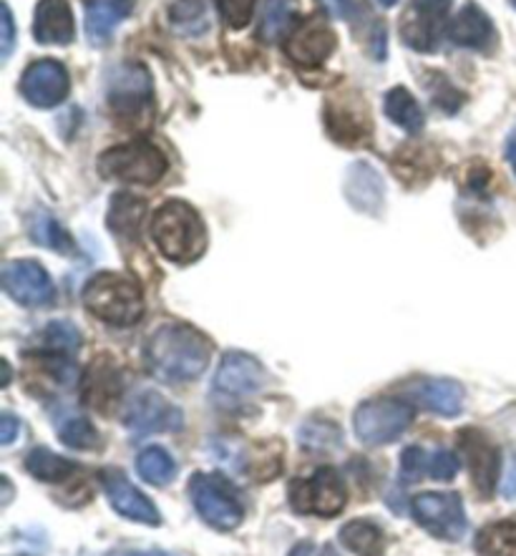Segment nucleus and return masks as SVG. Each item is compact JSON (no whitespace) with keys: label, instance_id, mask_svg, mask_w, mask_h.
I'll list each match as a JSON object with an SVG mask.
<instances>
[{"label":"nucleus","instance_id":"48","mask_svg":"<svg viewBox=\"0 0 516 556\" xmlns=\"http://www.w3.org/2000/svg\"><path fill=\"white\" fill-rule=\"evenodd\" d=\"M323 556H338V552L332 549V546H325V549H323Z\"/></svg>","mask_w":516,"mask_h":556},{"label":"nucleus","instance_id":"26","mask_svg":"<svg viewBox=\"0 0 516 556\" xmlns=\"http://www.w3.org/2000/svg\"><path fill=\"white\" fill-rule=\"evenodd\" d=\"M28 235L30 240L41 248H49L61 254H76V242L71 240V235L61 227V222L53 217V214L36 210L28 217Z\"/></svg>","mask_w":516,"mask_h":556},{"label":"nucleus","instance_id":"15","mask_svg":"<svg viewBox=\"0 0 516 556\" xmlns=\"http://www.w3.org/2000/svg\"><path fill=\"white\" fill-rule=\"evenodd\" d=\"M101 486L106 491L111 508H114L116 514H122L124 519L147 523V527H159V523H162V516H159L152 498L141 494L122 471H116V468L101 471Z\"/></svg>","mask_w":516,"mask_h":556},{"label":"nucleus","instance_id":"4","mask_svg":"<svg viewBox=\"0 0 516 556\" xmlns=\"http://www.w3.org/2000/svg\"><path fill=\"white\" fill-rule=\"evenodd\" d=\"M166 172V156L152 141H131L109 149L99 156V174L103 179L129 181V185H156Z\"/></svg>","mask_w":516,"mask_h":556},{"label":"nucleus","instance_id":"24","mask_svg":"<svg viewBox=\"0 0 516 556\" xmlns=\"http://www.w3.org/2000/svg\"><path fill=\"white\" fill-rule=\"evenodd\" d=\"M386 187L370 164H353L345 179V197L363 212H376L383 202Z\"/></svg>","mask_w":516,"mask_h":556},{"label":"nucleus","instance_id":"21","mask_svg":"<svg viewBox=\"0 0 516 556\" xmlns=\"http://www.w3.org/2000/svg\"><path fill=\"white\" fill-rule=\"evenodd\" d=\"M449 38L456 46H464V49L491 51L496 43V28L479 5L468 3L462 8V13L451 21Z\"/></svg>","mask_w":516,"mask_h":556},{"label":"nucleus","instance_id":"50","mask_svg":"<svg viewBox=\"0 0 516 556\" xmlns=\"http://www.w3.org/2000/svg\"><path fill=\"white\" fill-rule=\"evenodd\" d=\"M512 5H514V8H516V0H512Z\"/></svg>","mask_w":516,"mask_h":556},{"label":"nucleus","instance_id":"47","mask_svg":"<svg viewBox=\"0 0 516 556\" xmlns=\"http://www.w3.org/2000/svg\"><path fill=\"white\" fill-rule=\"evenodd\" d=\"M378 3L383 5V8H393L395 3H399V0H378Z\"/></svg>","mask_w":516,"mask_h":556},{"label":"nucleus","instance_id":"28","mask_svg":"<svg viewBox=\"0 0 516 556\" xmlns=\"http://www.w3.org/2000/svg\"><path fill=\"white\" fill-rule=\"evenodd\" d=\"M26 468L34 479L46 481V483H63L78 471V466L74 464V460L53 454V451H49V448L30 451V454L26 456Z\"/></svg>","mask_w":516,"mask_h":556},{"label":"nucleus","instance_id":"40","mask_svg":"<svg viewBox=\"0 0 516 556\" xmlns=\"http://www.w3.org/2000/svg\"><path fill=\"white\" fill-rule=\"evenodd\" d=\"M0 28H3V34H0V55L8 59L13 51V41H15V28H13V13L8 3H3V15H0Z\"/></svg>","mask_w":516,"mask_h":556},{"label":"nucleus","instance_id":"44","mask_svg":"<svg viewBox=\"0 0 516 556\" xmlns=\"http://www.w3.org/2000/svg\"><path fill=\"white\" fill-rule=\"evenodd\" d=\"M313 554H315V549H313V544H310V542L298 544L295 549L290 552V556H313Z\"/></svg>","mask_w":516,"mask_h":556},{"label":"nucleus","instance_id":"19","mask_svg":"<svg viewBox=\"0 0 516 556\" xmlns=\"http://www.w3.org/2000/svg\"><path fill=\"white\" fill-rule=\"evenodd\" d=\"M336 13L351 23V28L365 41V49L376 61L386 59V23L378 18L368 0H336Z\"/></svg>","mask_w":516,"mask_h":556},{"label":"nucleus","instance_id":"17","mask_svg":"<svg viewBox=\"0 0 516 556\" xmlns=\"http://www.w3.org/2000/svg\"><path fill=\"white\" fill-rule=\"evenodd\" d=\"M458 448H462L476 491L483 496L494 494V483L499 479V451L494 443L476 428H468L458 433Z\"/></svg>","mask_w":516,"mask_h":556},{"label":"nucleus","instance_id":"34","mask_svg":"<svg viewBox=\"0 0 516 556\" xmlns=\"http://www.w3.org/2000/svg\"><path fill=\"white\" fill-rule=\"evenodd\" d=\"M59 433L66 446L78 448V451H91L99 446V433L97 428L91 426V420L71 416L59 426Z\"/></svg>","mask_w":516,"mask_h":556},{"label":"nucleus","instance_id":"18","mask_svg":"<svg viewBox=\"0 0 516 556\" xmlns=\"http://www.w3.org/2000/svg\"><path fill=\"white\" fill-rule=\"evenodd\" d=\"M124 393L122 370L111 361L109 355H101L93 361L84 372L81 380V395L84 403L91 405L99 413H111V408L118 403Z\"/></svg>","mask_w":516,"mask_h":556},{"label":"nucleus","instance_id":"5","mask_svg":"<svg viewBox=\"0 0 516 556\" xmlns=\"http://www.w3.org/2000/svg\"><path fill=\"white\" fill-rule=\"evenodd\" d=\"M355 435L365 446H386L401 439L413 424L411 403L399 399H373L355 410Z\"/></svg>","mask_w":516,"mask_h":556},{"label":"nucleus","instance_id":"27","mask_svg":"<svg viewBox=\"0 0 516 556\" xmlns=\"http://www.w3.org/2000/svg\"><path fill=\"white\" fill-rule=\"evenodd\" d=\"M340 542L358 556H383L386 552V534L378 523L355 519L348 521L340 529Z\"/></svg>","mask_w":516,"mask_h":556},{"label":"nucleus","instance_id":"29","mask_svg":"<svg viewBox=\"0 0 516 556\" xmlns=\"http://www.w3.org/2000/svg\"><path fill=\"white\" fill-rule=\"evenodd\" d=\"M298 0H265L260 21V38L267 43H277L295 23Z\"/></svg>","mask_w":516,"mask_h":556},{"label":"nucleus","instance_id":"38","mask_svg":"<svg viewBox=\"0 0 516 556\" xmlns=\"http://www.w3.org/2000/svg\"><path fill=\"white\" fill-rule=\"evenodd\" d=\"M428 456L424 448L411 446L401 454V481L406 483H416L420 476L428 473Z\"/></svg>","mask_w":516,"mask_h":556},{"label":"nucleus","instance_id":"6","mask_svg":"<svg viewBox=\"0 0 516 556\" xmlns=\"http://www.w3.org/2000/svg\"><path fill=\"white\" fill-rule=\"evenodd\" d=\"M189 498L197 508V514L210 523L212 529L232 531L242 523L244 508L237 498L235 489L227 481L210 473H194L189 481Z\"/></svg>","mask_w":516,"mask_h":556},{"label":"nucleus","instance_id":"42","mask_svg":"<svg viewBox=\"0 0 516 556\" xmlns=\"http://www.w3.org/2000/svg\"><path fill=\"white\" fill-rule=\"evenodd\" d=\"M18 431H21L18 420H15L11 413H3V418H0V443H3V446L13 443L15 433H18Z\"/></svg>","mask_w":516,"mask_h":556},{"label":"nucleus","instance_id":"46","mask_svg":"<svg viewBox=\"0 0 516 556\" xmlns=\"http://www.w3.org/2000/svg\"><path fill=\"white\" fill-rule=\"evenodd\" d=\"M3 489H5V496H3V502L8 504V502H11V494H13V491H11V483H8V479H3Z\"/></svg>","mask_w":516,"mask_h":556},{"label":"nucleus","instance_id":"30","mask_svg":"<svg viewBox=\"0 0 516 556\" xmlns=\"http://www.w3.org/2000/svg\"><path fill=\"white\" fill-rule=\"evenodd\" d=\"M166 18L181 36H202L206 30L204 0H169L166 3Z\"/></svg>","mask_w":516,"mask_h":556},{"label":"nucleus","instance_id":"35","mask_svg":"<svg viewBox=\"0 0 516 556\" xmlns=\"http://www.w3.org/2000/svg\"><path fill=\"white\" fill-rule=\"evenodd\" d=\"M78 343H81V332L68 320H55L43 330V345L55 355H74Z\"/></svg>","mask_w":516,"mask_h":556},{"label":"nucleus","instance_id":"9","mask_svg":"<svg viewBox=\"0 0 516 556\" xmlns=\"http://www.w3.org/2000/svg\"><path fill=\"white\" fill-rule=\"evenodd\" d=\"M451 0H411L401 18V36L413 51L431 53L446 34Z\"/></svg>","mask_w":516,"mask_h":556},{"label":"nucleus","instance_id":"10","mask_svg":"<svg viewBox=\"0 0 516 556\" xmlns=\"http://www.w3.org/2000/svg\"><path fill=\"white\" fill-rule=\"evenodd\" d=\"M3 290L23 307H46L53 300V282L34 260H13L3 267Z\"/></svg>","mask_w":516,"mask_h":556},{"label":"nucleus","instance_id":"31","mask_svg":"<svg viewBox=\"0 0 516 556\" xmlns=\"http://www.w3.org/2000/svg\"><path fill=\"white\" fill-rule=\"evenodd\" d=\"M479 556H516V519L494 521L476 536Z\"/></svg>","mask_w":516,"mask_h":556},{"label":"nucleus","instance_id":"12","mask_svg":"<svg viewBox=\"0 0 516 556\" xmlns=\"http://www.w3.org/2000/svg\"><path fill=\"white\" fill-rule=\"evenodd\" d=\"M267 383V372L252 355L227 353L222 357L217 378H214V395L227 401H240L262 391Z\"/></svg>","mask_w":516,"mask_h":556},{"label":"nucleus","instance_id":"2","mask_svg":"<svg viewBox=\"0 0 516 556\" xmlns=\"http://www.w3.org/2000/svg\"><path fill=\"white\" fill-rule=\"evenodd\" d=\"M152 237L159 252L177 265L200 260L206 250L204 222L194 206L181 200H169L154 212Z\"/></svg>","mask_w":516,"mask_h":556},{"label":"nucleus","instance_id":"7","mask_svg":"<svg viewBox=\"0 0 516 556\" xmlns=\"http://www.w3.org/2000/svg\"><path fill=\"white\" fill-rule=\"evenodd\" d=\"M413 516L428 534L443 542H462L468 521L458 494H443V491H428L413 498Z\"/></svg>","mask_w":516,"mask_h":556},{"label":"nucleus","instance_id":"14","mask_svg":"<svg viewBox=\"0 0 516 556\" xmlns=\"http://www.w3.org/2000/svg\"><path fill=\"white\" fill-rule=\"evenodd\" d=\"M336 46L338 36L336 30L330 28V23L320 18V15H313V18L303 21L295 30H292L288 43H285V51H288V55L298 63V66L315 68L330 59Z\"/></svg>","mask_w":516,"mask_h":556},{"label":"nucleus","instance_id":"22","mask_svg":"<svg viewBox=\"0 0 516 556\" xmlns=\"http://www.w3.org/2000/svg\"><path fill=\"white\" fill-rule=\"evenodd\" d=\"M413 401L439 416H458L464 408V388L451 378H426L406 388Z\"/></svg>","mask_w":516,"mask_h":556},{"label":"nucleus","instance_id":"39","mask_svg":"<svg viewBox=\"0 0 516 556\" xmlns=\"http://www.w3.org/2000/svg\"><path fill=\"white\" fill-rule=\"evenodd\" d=\"M456 471H458V460L454 454H451V451L439 448L428 456V476H433V479L449 481V479H454Z\"/></svg>","mask_w":516,"mask_h":556},{"label":"nucleus","instance_id":"49","mask_svg":"<svg viewBox=\"0 0 516 556\" xmlns=\"http://www.w3.org/2000/svg\"><path fill=\"white\" fill-rule=\"evenodd\" d=\"M124 556H164V554H159V552H147V554H124Z\"/></svg>","mask_w":516,"mask_h":556},{"label":"nucleus","instance_id":"11","mask_svg":"<svg viewBox=\"0 0 516 556\" xmlns=\"http://www.w3.org/2000/svg\"><path fill=\"white\" fill-rule=\"evenodd\" d=\"M124 424L131 433L137 435L179 431L181 424H185V413H181L177 405L166 401L164 395H159L156 391H144L129 403Z\"/></svg>","mask_w":516,"mask_h":556},{"label":"nucleus","instance_id":"1","mask_svg":"<svg viewBox=\"0 0 516 556\" xmlns=\"http://www.w3.org/2000/svg\"><path fill=\"white\" fill-rule=\"evenodd\" d=\"M147 365L164 383H192L210 365L212 343L189 325H164L147 343Z\"/></svg>","mask_w":516,"mask_h":556},{"label":"nucleus","instance_id":"32","mask_svg":"<svg viewBox=\"0 0 516 556\" xmlns=\"http://www.w3.org/2000/svg\"><path fill=\"white\" fill-rule=\"evenodd\" d=\"M386 116L391 118L395 126H401L403 131L416 134L424 129V109L418 106V101L411 97L406 89H393L386 93Z\"/></svg>","mask_w":516,"mask_h":556},{"label":"nucleus","instance_id":"20","mask_svg":"<svg viewBox=\"0 0 516 556\" xmlns=\"http://www.w3.org/2000/svg\"><path fill=\"white\" fill-rule=\"evenodd\" d=\"M34 36L38 43L66 46L74 41L76 23L68 0H41L36 5Z\"/></svg>","mask_w":516,"mask_h":556},{"label":"nucleus","instance_id":"25","mask_svg":"<svg viewBox=\"0 0 516 556\" xmlns=\"http://www.w3.org/2000/svg\"><path fill=\"white\" fill-rule=\"evenodd\" d=\"M144 214H147V204L139 200V197L134 194H116L114 200H111L109 206V214H106V222H109V229L118 237H124V240H137L139 232H141V222H144Z\"/></svg>","mask_w":516,"mask_h":556},{"label":"nucleus","instance_id":"23","mask_svg":"<svg viewBox=\"0 0 516 556\" xmlns=\"http://www.w3.org/2000/svg\"><path fill=\"white\" fill-rule=\"evenodd\" d=\"M134 0H91L86 8V36L93 46H106L116 26L129 18Z\"/></svg>","mask_w":516,"mask_h":556},{"label":"nucleus","instance_id":"43","mask_svg":"<svg viewBox=\"0 0 516 556\" xmlns=\"http://www.w3.org/2000/svg\"><path fill=\"white\" fill-rule=\"evenodd\" d=\"M506 159H509V164L514 166V172H516V129L512 131L509 141H506Z\"/></svg>","mask_w":516,"mask_h":556},{"label":"nucleus","instance_id":"37","mask_svg":"<svg viewBox=\"0 0 516 556\" xmlns=\"http://www.w3.org/2000/svg\"><path fill=\"white\" fill-rule=\"evenodd\" d=\"M214 3L229 28H244L255 13L257 0H214Z\"/></svg>","mask_w":516,"mask_h":556},{"label":"nucleus","instance_id":"16","mask_svg":"<svg viewBox=\"0 0 516 556\" xmlns=\"http://www.w3.org/2000/svg\"><path fill=\"white\" fill-rule=\"evenodd\" d=\"M152 101V78L139 63H124L109 76V103L118 116H137Z\"/></svg>","mask_w":516,"mask_h":556},{"label":"nucleus","instance_id":"8","mask_svg":"<svg viewBox=\"0 0 516 556\" xmlns=\"http://www.w3.org/2000/svg\"><path fill=\"white\" fill-rule=\"evenodd\" d=\"M290 506L305 516H338L345 508V486L332 468L290 483Z\"/></svg>","mask_w":516,"mask_h":556},{"label":"nucleus","instance_id":"13","mask_svg":"<svg viewBox=\"0 0 516 556\" xmlns=\"http://www.w3.org/2000/svg\"><path fill=\"white\" fill-rule=\"evenodd\" d=\"M71 78L68 71L59 61H36L26 68L21 78V91L30 106L51 109L68 97Z\"/></svg>","mask_w":516,"mask_h":556},{"label":"nucleus","instance_id":"45","mask_svg":"<svg viewBox=\"0 0 516 556\" xmlns=\"http://www.w3.org/2000/svg\"><path fill=\"white\" fill-rule=\"evenodd\" d=\"M11 383V368H8V361H3V386Z\"/></svg>","mask_w":516,"mask_h":556},{"label":"nucleus","instance_id":"36","mask_svg":"<svg viewBox=\"0 0 516 556\" xmlns=\"http://www.w3.org/2000/svg\"><path fill=\"white\" fill-rule=\"evenodd\" d=\"M340 441V431L330 420H310V424L300 431V443L315 451H330L336 448Z\"/></svg>","mask_w":516,"mask_h":556},{"label":"nucleus","instance_id":"3","mask_svg":"<svg viewBox=\"0 0 516 556\" xmlns=\"http://www.w3.org/2000/svg\"><path fill=\"white\" fill-rule=\"evenodd\" d=\"M84 305L99 320L129 328L144 315V295L141 288L129 277L116 273L93 275L84 288Z\"/></svg>","mask_w":516,"mask_h":556},{"label":"nucleus","instance_id":"41","mask_svg":"<svg viewBox=\"0 0 516 556\" xmlns=\"http://www.w3.org/2000/svg\"><path fill=\"white\" fill-rule=\"evenodd\" d=\"M502 494L506 498L516 496V454H509V458H506L504 479H502Z\"/></svg>","mask_w":516,"mask_h":556},{"label":"nucleus","instance_id":"33","mask_svg":"<svg viewBox=\"0 0 516 556\" xmlns=\"http://www.w3.org/2000/svg\"><path fill=\"white\" fill-rule=\"evenodd\" d=\"M137 471L141 479L152 486H166V483L174 481V473H177V466H174L172 456L166 454L164 448L152 446L144 448L137 458Z\"/></svg>","mask_w":516,"mask_h":556}]
</instances>
